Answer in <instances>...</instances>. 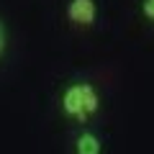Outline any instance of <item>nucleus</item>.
<instances>
[{
  "label": "nucleus",
  "instance_id": "f03ea898",
  "mask_svg": "<svg viewBox=\"0 0 154 154\" xmlns=\"http://www.w3.org/2000/svg\"><path fill=\"white\" fill-rule=\"evenodd\" d=\"M67 18L69 23L80 28H88L95 23L98 18V5H95V0H69L67 3Z\"/></svg>",
  "mask_w": 154,
  "mask_h": 154
},
{
  "label": "nucleus",
  "instance_id": "20e7f679",
  "mask_svg": "<svg viewBox=\"0 0 154 154\" xmlns=\"http://www.w3.org/2000/svg\"><path fill=\"white\" fill-rule=\"evenodd\" d=\"M5 51H8V26H5V21L0 18V59L5 57Z\"/></svg>",
  "mask_w": 154,
  "mask_h": 154
},
{
  "label": "nucleus",
  "instance_id": "f257e3e1",
  "mask_svg": "<svg viewBox=\"0 0 154 154\" xmlns=\"http://www.w3.org/2000/svg\"><path fill=\"white\" fill-rule=\"evenodd\" d=\"M59 108L67 118L77 123H85L93 118L100 108V93L93 82H69L59 95Z\"/></svg>",
  "mask_w": 154,
  "mask_h": 154
},
{
  "label": "nucleus",
  "instance_id": "39448f33",
  "mask_svg": "<svg viewBox=\"0 0 154 154\" xmlns=\"http://www.w3.org/2000/svg\"><path fill=\"white\" fill-rule=\"evenodd\" d=\"M141 13H144V18L154 21V0H144L141 3Z\"/></svg>",
  "mask_w": 154,
  "mask_h": 154
},
{
  "label": "nucleus",
  "instance_id": "7ed1b4c3",
  "mask_svg": "<svg viewBox=\"0 0 154 154\" xmlns=\"http://www.w3.org/2000/svg\"><path fill=\"white\" fill-rule=\"evenodd\" d=\"M75 154H103V141L95 131L85 128L75 136Z\"/></svg>",
  "mask_w": 154,
  "mask_h": 154
}]
</instances>
